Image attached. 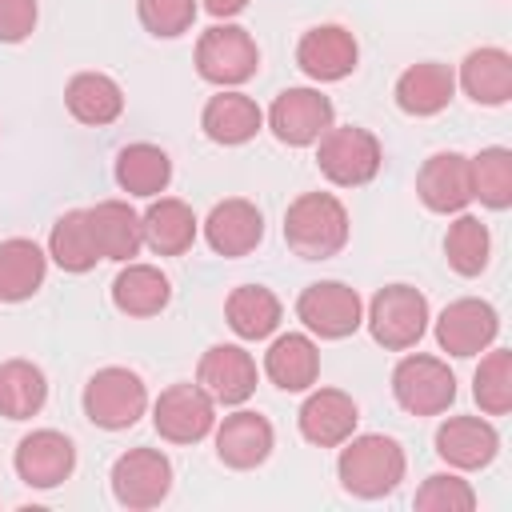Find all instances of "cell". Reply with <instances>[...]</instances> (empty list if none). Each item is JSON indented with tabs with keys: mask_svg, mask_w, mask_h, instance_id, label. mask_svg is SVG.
<instances>
[{
	"mask_svg": "<svg viewBox=\"0 0 512 512\" xmlns=\"http://www.w3.org/2000/svg\"><path fill=\"white\" fill-rule=\"evenodd\" d=\"M404 468H408L404 448L384 432H364V436L352 432L340 444V460H336V476L344 492L360 500H380L396 492V484L404 480Z\"/></svg>",
	"mask_w": 512,
	"mask_h": 512,
	"instance_id": "6da1fadb",
	"label": "cell"
},
{
	"mask_svg": "<svg viewBox=\"0 0 512 512\" xmlns=\"http://www.w3.org/2000/svg\"><path fill=\"white\" fill-rule=\"evenodd\" d=\"M284 244L300 260H328L348 244V208L332 192H304L284 212Z\"/></svg>",
	"mask_w": 512,
	"mask_h": 512,
	"instance_id": "7a4b0ae2",
	"label": "cell"
},
{
	"mask_svg": "<svg viewBox=\"0 0 512 512\" xmlns=\"http://www.w3.org/2000/svg\"><path fill=\"white\" fill-rule=\"evenodd\" d=\"M380 164H384L380 140L360 124H340V128L332 124L316 140V168L336 188H360V184L376 180Z\"/></svg>",
	"mask_w": 512,
	"mask_h": 512,
	"instance_id": "3957f363",
	"label": "cell"
},
{
	"mask_svg": "<svg viewBox=\"0 0 512 512\" xmlns=\"http://www.w3.org/2000/svg\"><path fill=\"white\" fill-rule=\"evenodd\" d=\"M80 404H84V416H88L96 428H104V432H124V428H132V424L144 416V408H148V388H144L140 372L112 364V368H100V372L88 376Z\"/></svg>",
	"mask_w": 512,
	"mask_h": 512,
	"instance_id": "277c9868",
	"label": "cell"
},
{
	"mask_svg": "<svg viewBox=\"0 0 512 512\" xmlns=\"http://www.w3.org/2000/svg\"><path fill=\"white\" fill-rule=\"evenodd\" d=\"M428 300L424 292H416L412 284H384L372 304H368V332L380 348L388 352H404V348H416L420 336L428 332Z\"/></svg>",
	"mask_w": 512,
	"mask_h": 512,
	"instance_id": "5b68a950",
	"label": "cell"
},
{
	"mask_svg": "<svg viewBox=\"0 0 512 512\" xmlns=\"http://www.w3.org/2000/svg\"><path fill=\"white\" fill-rule=\"evenodd\" d=\"M256 68H260V48L248 28L224 20V24H212L208 32H200V40H196L200 80H208L216 88H236V84L252 80Z\"/></svg>",
	"mask_w": 512,
	"mask_h": 512,
	"instance_id": "8992f818",
	"label": "cell"
},
{
	"mask_svg": "<svg viewBox=\"0 0 512 512\" xmlns=\"http://www.w3.org/2000/svg\"><path fill=\"white\" fill-rule=\"evenodd\" d=\"M392 396L412 416H440L456 400V376L440 356L412 352L392 368Z\"/></svg>",
	"mask_w": 512,
	"mask_h": 512,
	"instance_id": "52a82bcc",
	"label": "cell"
},
{
	"mask_svg": "<svg viewBox=\"0 0 512 512\" xmlns=\"http://www.w3.org/2000/svg\"><path fill=\"white\" fill-rule=\"evenodd\" d=\"M300 324L320 340H344L364 324V304L344 280H316L296 296Z\"/></svg>",
	"mask_w": 512,
	"mask_h": 512,
	"instance_id": "ba28073f",
	"label": "cell"
},
{
	"mask_svg": "<svg viewBox=\"0 0 512 512\" xmlns=\"http://www.w3.org/2000/svg\"><path fill=\"white\" fill-rule=\"evenodd\" d=\"M152 428L168 444H196L216 428V400L200 384H172L152 404Z\"/></svg>",
	"mask_w": 512,
	"mask_h": 512,
	"instance_id": "9c48e42d",
	"label": "cell"
},
{
	"mask_svg": "<svg viewBox=\"0 0 512 512\" xmlns=\"http://www.w3.org/2000/svg\"><path fill=\"white\" fill-rule=\"evenodd\" d=\"M332 120H336V108L320 88H284L268 108V128L288 148L316 144L332 128Z\"/></svg>",
	"mask_w": 512,
	"mask_h": 512,
	"instance_id": "30bf717a",
	"label": "cell"
},
{
	"mask_svg": "<svg viewBox=\"0 0 512 512\" xmlns=\"http://www.w3.org/2000/svg\"><path fill=\"white\" fill-rule=\"evenodd\" d=\"M172 492V460L160 448H128L112 464V496L120 508H156Z\"/></svg>",
	"mask_w": 512,
	"mask_h": 512,
	"instance_id": "8fae6325",
	"label": "cell"
},
{
	"mask_svg": "<svg viewBox=\"0 0 512 512\" xmlns=\"http://www.w3.org/2000/svg\"><path fill=\"white\" fill-rule=\"evenodd\" d=\"M496 332H500V316L480 296H460L436 316V344H440V352H448L456 360H468V356H480L484 348H492Z\"/></svg>",
	"mask_w": 512,
	"mask_h": 512,
	"instance_id": "7c38bea8",
	"label": "cell"
},
{
	"mask_svg": "<svg viewBox=\"0 0 512 512\" xmlns=\"http://www.w3.org/2000/svg\"><path fill=\"white\" fill-rule=\"evenodd\" d=\"M12 464H16V476L28 488L48 492V488H60L72 476V468H76V444L64 432H56V428H36V432H28L16 444Z\"/></svg>",
	"mask_w": 512,
	"mask_h": 512,
	"instance_id": "4fadbf2b",
	"label": "cell"
},
{
	"mask_svg": "<svg viewBox=\"0 0 512 512\" xmlns=\"http://www.w3.org/2000/svg\"><path fill=\"white\" fill-rule=\"evenodd\" d=\"M416 196L428 212H464L472 204V160L464 152H432L416 172Z\"/></svg>",
	"mask_w": 512,
	"mask_h": 512,
	"instance_id": "5bb4252c",
	"label": "cell"
},
{
	"mask_svg": "<svg viewBox=\"0 0 512 512\" xmlns=\"http://www.w3.org/2000/svg\"><path fill=\"white\" fill-rule=\"evenodd\" d=\"M356 60H360V44L348 28L340 24H316L300 36L296 44V64L308 80H320V84H332V80H344L348 72H356Z\"/></svg>",
	"mask_w": 512,
	"mask_h": 512,
	"instance_id": "9a60e30c",
	"label": "cell"
},
{
	"mask_svg": "<svg viewBox=\"0 0 512 512\" xmlns=\"http://www.w3.org/2000/svg\"><path fill=\"white\" fill-rule=\"evenodd\" d=\"M196 384L224 408L244 404L256 392V360L252 352H244L240 344H212L200 356L196 368Z\"/></svg>",
	"mask_w": 512,
	"mask_h": 512,
	"instance_id": "2e32d148",
	"label": "cell"
},
{
	"mask_svg": "<svg viewBox=\"0 0 512 512\" xmlns=\"http://www.w3.org/2000/svg\"><path fill=\"white\" fill-rule=\"evenodd\" d=\"M500 452V432L484 416H448L436 428V456L456 472L488 468Z\"/></svg>",
	"mask_w": 512,
	"mask_h": 512,
	"instance_id": "e0dca14e",
	"label": "cell"
},
{
	"mask_svg": "<svg viewBox=\"0 0 512 512\" xmlns=\"http://www.w3.org/2000/svg\"><path fill=\"white\" fill-rule=\"evenodd\" d=\"M356 420H360V408L340 388H316V392H308V400L296 412L300 436L308 444H316V448H340L356 432Z\"/></svg>",
	"mask_w": 512,
	"mask_h": 512,
	"instance_id": "ac0fdd59",
	"label": "cell"
},
{
	"mask_svg": "<svg viewBox=\"0 0 512 512\" xmlns=\"http://www.w3.org/2000/svg\"><path fill=\"white\" fill-rule=\"evenodd\" d=\"M212 432H216V456H220V464H228L236 472L260 468L272 456V444H276V432H272L268 416L248 412V408H236Z\"/></svg>",
	"mask_w": 512,
	"mask_h": 512,
	"instance_id": "d6986e66",
	"label": "cell"
},
{
	"mask_svg": "<svg viewBox=\"0 0 512 512\" xmlns=\"http://www.w3.org/2000/svg\"><path fill=\"white\" fill-rule=\"evenodd\" d=\"M204 240L216 256H248L264 240V216L252 200L228 196V200L212 204V212L204 220Z\"/></svg>",
	"mask_w": 512,
	"mask_h": 512,
	"instance_id": "ffe728a7",
	"label": "cell"
},
{
	"mask_svg": "<svg viewBox=\"0 0 512 512\" xmlns=\"http://www.w3.org/2000/svg\"><path fill=\"white\" fill-rule=\"evenodd\" d=\"M392 96H396V108L408 112V116H436L456 96V72L448 64H440V60L408 64L400 72Z\"/></svg>",
	"mask_w": 512,
	"mask_h": 512,
	"instance_id": "44dd1931",
	"label": "cell"
},
{
	"mask_svg": "<svg viewBox=\"0 0 512 512\" xmlns=\"http://www.w3.org/2000/svg\"><path fill=\"white\" fill-rule=\"evenodd\" d=\"M200 128L212 144H224V148H236V144H248L260 128H264V112L252 96L236 92V88H220L204 112H200Z\"/></svg>",
	"mask_w": 512,
	"mask_h": 512,
	"instance_id": "7402d4cb",
	"label": "cell"
},
{
	"mask_svg": "<svg viewBox=\"0 0 512 512\" xmlns=\"http://www.w3.org/2000/svg\"><path fill=\"white\" fill-rule=\"evenodd\" d=\"M264 376L280 392H308L320 380V348L304 332H284L264 352Z\"/></svg>",
	"mask_w": 512,
	"mask_h": 512,
	"instance_id": "603a6c76",
	"label": "cell"
},
{
	"mask_svg": "<svg viewBox=\"0 0 512 512\" xmlns=\"http://www.w3.org/2000/svg\"><path fill=\"white\" fill-rule=\"evenodd\" d=\"M140 228H144V244L156 256H184L196 244L200 220H196V212L184 200H176V196H152V204L140 216Z\"/></svg>",
	"mask_w": 512,
	"mask_h": 512,
	"instance_id": "cb8c5ba5",
	"label": "cell"
},
{
	"mask_svg": "<svg viewBox=\"0 0 512 512\" xmlns=\"http://www.w3.org/2000/svg\"><path fill=\"white\" fill-rule=\"evenodd\" d=\"M44 276H48V252L36 240L28 236L0 240V300L4 304L32 300L44 288Z\"/></svg>",
	"mask_w": 512,
	"mask_h": 512,
	"instance_id": "d4e9b609",
	"label": "cell"
},
{
	"mask_svg": "<svg viewBox=\"0 0 512 512\" xmlns=\"http://www.w3.org/2000/svg\"><path fill=\"white\" fill-rule=\"evenodd\" d=\"M456 84L464 88V96H472L484 108H500L512 100V56L504 48H472L460 64Z\"/></svg>",
	"mask_w": 512,
	"mask_h": 512,
	"instance_id": "484cf974",
	"label": "cell"
},
{
	"mask_svg": "<svg viewBox=\"0 0 512 512\" xmlns=\"http://www.w3.org/2000/svg\"><path fill=\"white\" fill-rule=\"evenodd\" d=\"M88 224H92L100 260L128 264V260L144 248L140 212H132L124 200H100V204H92V208H88Z\"/></svg>",
	"mask_w": 512,
	"mask_h": 512,
	"instance_id": "4316f807",
	"label": "cell"
},
{
	"mask_svg": "<svg viewBox=\"0 0 512 512\" xmlns=\"http://www.w3.org/2000/svg\"><path fill=\"white\" fill-rule=\"evenodd\" d=\"M116 184L128 192V196H140V200H152L160 196L168 184H172V160L160 144H148V140H136V144H124L116 152Z\"/></svg>",
	"mask_w": 512,
	"mask_h": 512,
	"instance_id": "83f0119b",
	"label": "cell"
},
{
	"mask_svg": "<svg viewBox=\"0 0 512 512\" xmlns=\"http://www.w3.org/2000/svg\"><path fill=\"white\" fill-rule=\"evenodd\" d=\"M64 104L72 112V120L80 124H92V128H104L112 120H120L124 112V88L104 76V72H76L64 88Z\"/></svg>",
	"mask_w": 512,
	"mask_h": 512,
	"instance_id": "f1b7e54d",
	"label": "cell"
},
{
	"mask_svg": "<svg viewBox=\"0 0 512 512\" xmlns=\"http://www.w3.org/2000/svg\"><path fill=\"white\" fill-rule=\"evenodd\" d=\"M172 300V284L156 264H124L112 280V304L124 316H156Z\"/></svg>",
	"mask_w": 512,
	"mask_h": 512,
	"instance_id": "f546056e",
	"label": "cell"
},
{
	"mask_svg": "<svg viewBox=\"0 0 512 512\" xmlns=\"http://www.w3.org/2000/svg\"><path fill=\"white\" fill-rule=\"evenodd\" d=\"M224 316H228V328L240 340H264V336H272L280 328L284 308H280V300H276L272 288H264V284H240V288L228 292Z\"/></svg>",
	"mask_w": 512,
	"mask_h": 512,
	"instance_id": "4dcf8cb0",
	"label": "cell"
},
{
	"mask_svg": "<svg viewBox=\"0 0 512 512\" xmlns=\"http://www.w3.org/2000/svg\"><path fill=\"white\" fill-rule=\"evenodd\" d=\"M48 260L64 272H92L96 260H100V248H96V236H92V224H88V208H68L52 232H48Z\"/></svg>",
	"mask_w": 512,
	"mask_h": 512,
	"instance_id": "1f68e13d",
	"label": "cell"
},
{
	"mask_svg": "<svg viewBox=\"0 0 512 512\" xmlns=\"http://www.w3.org/2000/svg\"><path fill=\"white\" fill-rule=\"evenodd\" d=\"M48 400V380L32 360H4L0 364V416L32 420Z\"/></svg>",
	"mask_w": 512,
	"mask_h": 512,
	"instance_id": "d6a6232c",
	"label": "cell"
},
{
	"mask_svg": "<svg viewBox=\"0 0 512 512\" xmlns=\"http://www.w3.org/2000/svg\"><path fill=\"white\" fill-rule=\"evenodd\" d=\"M444 256H448V268L456 276H480L488 268V256H492L488 224L480 216L456 212V220L444 232Z\"/></svg>",
	"mask_w": 512,
	"mask_h": 512,
	"instance_id": "836d02e7",
	"label": "cell"
},
{
	"mask_svg": "<svg viewBox=\"0 0 512 512\" xmlns=\"http://www.w3.org/2000/svg\"><path fill=\"white\" fill-rule=\"evenodd\" d=\"M468 160H472V200H480L492 212H504L512 204V152L496 144Z\"/></svg>",
	"mask_w": 512,
	"mask_h": 512,
	"instance_id": "e575fe53",
	"label": "cell"
},
{
	"mask_svg": "<svg viewBox=\"0 0 512 512\" xmlns=\"http://www.w3.org/2000/svg\"><path fill=\"white\" fill-rule=\"evenodd\" d=\"M472 396L484 416H504L512 408V352L508 348H484L476 376H472Z\"/></svg>",
	"mask_w": 512,
	"mask_h": 512,
	"instance_id": "d590c367",
	"label": "cell"
},
{
	"mask_svg": "<svg viewBox=\"0 0 512 512\" xmlns=\"http://www.w3.org/2000/svg\"><path fill=\"white\" fill-rule=\"evenodd\" d=\"M412 504H416L420 512H472V508H476V492H472V484L460 480L456 472H432V476L416 488Z\"/></svg>",
	"mask_w": 512,
	"mask_h": 512,
	"instance_id": "8d00e7d4",
	"label": "cell"
},
{
	"mask_svg": "<svg viewBox=\"0 0 512 512\" xmlns=\"http://www.w3.org/2000/svg\"><path fill=\"white\" fill-rule=\"evenodd\" d=\"M196 12H200L196 0H136V16H140V24H144L152 36H160V40H176V36H184V32L192 28Z\"/></svg>",
	"mask_w": 512,
	"mask_h": 512,
	"instance_id": "74e56055",
	"label": "cell"
},
{
	"mask_svg": "<svg viewBox=\"0 0 512 512\" xmlns=\"http://www.w3.org/2000/svg\"><path fill=\"white\" fill-rule=\"evenodd\" d=\"M36 0H0V44H20L36 32Z\"/></svg>",
	"mask_w": 512,
	"mask_h": 512,
	"instance_id": "f35d334b",
	"label": "cell"
},
{
	"mask_svg": "<svg viewBox=\"0 0 512 512\" xmlns=\"http://www.w3.org/2000/svg\"><path fill=\"white\" fill-rule=\"evenodd\" d=\"M200 4H204V12L216 16V20H232V16H240V12L248 8V0H200Z\"/></svg>",
	"mask_w": 512,
	"mask_h": 512,
	"instance_id": "ab89813d",
	"label": "cell"
}]
</instances>
